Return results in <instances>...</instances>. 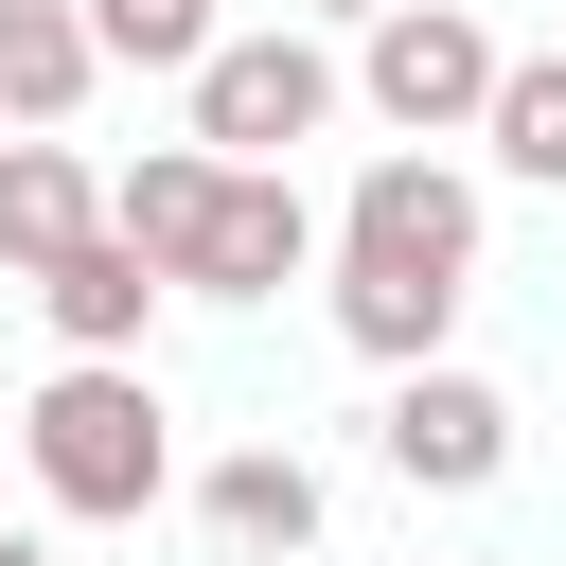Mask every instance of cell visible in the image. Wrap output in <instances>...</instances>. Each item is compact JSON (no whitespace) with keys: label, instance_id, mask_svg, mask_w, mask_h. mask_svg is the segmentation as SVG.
Listing matches in <instances>:
<instances>
[{"label":"cell","instance_id":"3957f363","mask_svg":"<svg viewBox=\"0 0 566 566\" xmlns=\"http://www.w3.org/2000/svg\"><path fill=\"white\" fill-rule=\"evenodd\" d=\"M336 265L478 301V177H460V159H424V142H389V159H371V177L336 195Z\"/></svg>","mask_w":566,"mask_h":566},{"label":"cell","instance_id":"4fadbf2b","mask_svg":"<svg viewBox=\"0 0 566 566\" xmlns=\"http://www.w3.org/2000/svg\"><path fill=\"white\" fill-rule=\"evenodd\" d=\"M478 142H495V177L566 195V53H513V71H495V124H478Z\"/></svg>","mask_w":566,"mask_h":566},{"label":"cell","instance_id":"30bf717a","mask_svg":"<svg viewBox=\"0 0 566 566\" xmlns=\"http://www.w3.org/2000/svg\"><path fill=\"white\" fill-rule=\"evenodd\" d=\"M159 301H177V283H159L124 230H88L71 265H35V318H53L71 354H142V318H159Z\"/></svg>","mask_w":566,"mask_h":566},{"label":"cell","instance_id":"7a4b0ae2","mask_svg":"<svg viewBox=\"0 0 566 566\" xmlns=\"http://www.w3.org/2000/svg\"><path fill=\"white\" fill-rule=\"evenodd\" d=\"M495 71H513V53H495L478 0H389V18L354 35V106H371L389 142H478V124H495Z\"/></svg>","mask_w":566,"mask_h":566},{"label":"cell","instance_id":"9c48e42d","mask_svg":"<svg viewBox=\"0 0 566 566\" xmlns=\"http://www.w3.org/2000/svg\"><path fill=\"white\" fill-rule=\"evenodd\" d=\"M212 195H230V159H212V142H142V159L106 177V230H124L159 283H195V248H212Z\"/></svg>","mask_w":566,"mask_h":566},{"label":"cell","instance_id":"ba28073f","mask_svg":"<svg viewBox=\"0 0 566 566\" xmlns=\"http://www.w3.org/2000/svg\"><path fill=\"white\" fill-rule=\"evenodd\" d=\"M195 513H212V548H248V566H301L336 495H318V460H301V442H230V460L195 478Z\"/></svg>","mask_w":566,"mask_h":566},{"label":"cell","instance_id":"52a82bcc","mask_svg":"<svg viewBox=\"0 0 566 566\" xmlns=\"http://www.w3.org/2000/svg\"><path fill=\"white\" fill-rule=\"evenodd\" d=\"M106 230V177L53 142V124H0V283H35V265H71Z\"/></svg>","mask_w":566,"mask_h":566},{"label":"cell","instance_id":"277c9868","mask_svg":"<svg viewBox=\"0 0 566 566\" xmlns=\"http://www.w3.org/2000/svg\"><path fill=\"white\" fill-rule=\"evenodd\" d=\"M318 124H336V53H318L301 18L195 53V142H212V159H283V142H318Z\"/></svg>","mask_w":566,"mask_h":566},{"label":"cell","instance_id":"5bb4252c","mask_svg":"<svg viewBox=\"0 0 566 566\" xmlns=\"http://www.w3.org/2000/svg\"><path fill=\"white\" fill-rule=\"evenodd\" d=\"M88 35H106V71H177V88H195V53H212L230 18H212V0H88Z\"/></svg>","mask_w":566,"mask_h":566},{"label":"cell","instance_id":"8fae6325","mask_svg":"<svg viewBox=\"0 0 566 566\" xmlns=\"http://www.w3.org/2000/svg\"><path fill=\"white\" fill-rule=\"evenodd\" d=\"M88 88H106L88 0H0V124H71Z\"/></svg>","mask_w":566,"mask_h":566},{"label":"cell","instance_id":"8992f818","mask_svg":"<svg viewBox=\"0 0 566 566\" xmlns=\"http://www.w3.org/2000/svg\"><path fill=\"white\" fill-rule=\"evenodd\" d=\"M318 265V212H301V177L283 159H230V195H212V248H195V301H283Z\"/></svg>","mask_w":566,"mask_h":566},{"label":"cell","instance_id":"7c38bea8","mask_svg":"<svg viewBox=\"0 0 566 566\" xmlns=\"http://www.w3.org/2000/svg\"><path fill=\"white\" fill-rule=\"evenodd\" d=\"M318 301H336V336H354L371 371H424V354L460 336V301H442V283H371V265H336Z\"/></svg>","mask_w":566,"mask_h":566},{"label":"cell","instance_id":"2e32d148","mask_svg":"<svg viewBox=\"0 0 566 566\" xmlns=\"http://www.w3.org/2000/svg\"><path fill=\"white\" fill-rule=\"evenodd\" d=\"M0 566H53V531H0Z\"/></svg>","mask_w":566,"mask_h":566},{"label":"cell","instance_id":"6da1fadb","mask_svg":"<svg viewBox=\"0 0 566 566\" xmlns=\"http://www.w3.org/2000/svg\"><path fill=\"white\" fill-rule=\"evenodd\" d=\"M18 460H35V495H53L71 531H142V513L177 495V424H159L142 354H71V371L18 407Z\"/></svg>","mask_w":566,"mask_h":566},{"label":"cell","instance_id":"9a60e30c","mask_svg":"<svg viewBox=\"0 0 566 566\" xmlns=\"http://www.w3.org/2000/svg\"><path fill=\"white\" fill-rule=\"evenodd\" d=\"M301 18H354V35H371V18H389V0H301Z\"/></svg>","mask_w":566,"mask_h":566},{"label":"cell","instance_id":"5b68a950","mask_svg":"<svg viewBox=\"0 0 566 566\" xmlns=\"http://www.w3.org/2000/svg\"><path fill=\"white\" fill-rule=\"evenodd\" d=\"M371 442H389V478H407V495H495V478H513V389H495V371H460V354H424V371L389 389V424H371Z\"/></svg>","mask_w":566,"mask_h":566}]
</instances>
